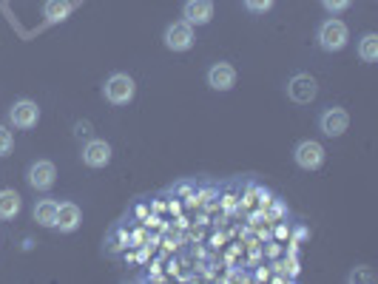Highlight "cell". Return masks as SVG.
<instances>
[{"instance_id": "obj_19", "label": "cell", "mask_w": 378, "mask_h": 284, "mask_svg": "<svg viewBox=\"0 0 378 284\" xmlns=\"http://www.w3.org/2000/svg\"><path fill=\"white\" fill-rule=\"evenodd\" d=\"M270 6H273V0H245V9L248 12H270Z\"/></svg>"}, {"instance_id": "obj_11", "label": "cell", "mask_w": 378, "mask_h": 284, "mask_svg": "<svg viewBox=\"0 0 378 284\" xmlns=\"http://www.w3.org/2000/svg\"><path fill=\"white\" fill-rule=\"evenodd\" d=\"M208 86L214 91H231L236 86V69L231 63H214L208 69Z\"/></svg>"}, {"instance_id": "obj_8", "label": "cell", "mask_w": 378, "mask_h": 284, "mask_svg": "<svg viewBox=\"0 0 378 284\" xmlns=\"http://www.w3.org/2000/svg\"><path fill=\"white\" fill-rule=\"evenodd\" d=\"M9 123H12L15 128H23V131L35 128V125L40 123V108H38V103H32V100H18V103L9 108Z\"/></svg>"}, {"instance_id": "obj_2", "label": "cell", "mask_w": 378, "mask_h": 284, "mask_svg": "<svg viewBox=\"0 0 378 284\" xmlns=\"http://www.w3.org/2000/svg\"><path fill=\"white\" fill-rule=\"evenodd\" d=\"M316 40H319V46L324 49V52H341L344 46H347V40H350V32H347V26L341 23V21H336V18H330V21H324L321 26H319V32H316Z\"/></svg>"}, {"instance_id": "obj_6", "label": "cell", "mask_w": 378, "mask_h": 284, "mask_svg": "<svg viewBox=\"0 0 378 284\" xmlns=\"http://www.w3.org/2000/svg\"><path fill=\"white\" fill-rule=\"evenodd\" d=\"M347 128H350V114H347L341 106H330V108L321 111V117H319V131H321L324 137H341Z\"/></svg>"}, {"instance_id": "obj_12", "label": "cell", "mask_w": 378, "mask_h": 284, "mask_svg": "<svg viewBox=\"0 0 378 284\" xmlns=\"http://www.w3.org/2000/svg\"><path fill=\"white\" fill-rule=\"evenodd\" d=\"M80 222H83V210L74 202H60L57 205V222H55V227L60 233H74L80 227Z\"/></svg>"}, {"instance_id": "obj_5", "label": "cell", "mask_w": 378, "mask_h": 284, "mask_svg": "<svg viewBox=\"0 0 378 284\" xmlns=\"http://www.w3.org/2000/svg\"><path fill=\"white\" fill-rule=\"evenodd\" d=\"M293 162L302 168V171H316L324 165V148L321 142L316 140H302L296 148H293Z\"/></svg>"}, {"instance_id": "obj_18", "label": "cell", "mask_w": 378, "mask_h": 284, "mask_svg": "<svg viewBox=\"0 0 378 284\" xmlns=\"http://www.w3.org/2000/svg\"><path fill=\"white\" fill-rule=\"evenodd\" d=\"M353 0H321V6L330 12V15H341L344 9H350Z\"/></svg>"}, {"instance_id": "obj_4", "label": "cell", "mask_w": 378, "mask_h": 284, "mask_svg": "<svg viewBox=\"0 0 378 284\" xmlns=\"http://www.w3.org/2000/svg\"><path fill=\"white\" fill-rule=\"evenodd\" d=\"M194 26L191 23H185V21H179V23H171L168 29H165V35H162V43H165V49L168 52H188L194 46Z\"/></svg>"}, {"instance_id": "obj_16", "label": "cell", "mask_w": 378, "mask_h": 284, "mask_svg": "<svg viewBox=\"0 0 378 284\" xmlns=\"http://www.w3.org/2000/svg\"><path fill=\"white\" fill-rule=\"evenodd\" d=\"M358 57L364 63H375L378 60V35L367 32L361 40H358Z\"/></svg>"}, {"instance_id": "obj_14", "label": "cell", "mask_w": 378, "mask_h": 284, "mask_svg": "<svg viewBox=\"0 0 378 284\" xmlns=\"http://www.w3.org/2000/svg\"><path fill=\"white\" fill-rule=\"evenodd\" d=\"M71 15V0H46L43 4V18L49 23H60Z\"/></svg>"}, {"instance_id": "obj_15", "label": "cell", "mask_w": 378, "mask_h": 284, "mask_svg": "<svg viewBox=\"0 0 378 284\" xmlns=\"http://www.w3.org/2000/svg\"><path fill=\"white\" fill-rule=\"evenodd\" d=\"M35 222L40 227H55V222H57V202L55 199H40L35 205Z\"/></svg>"}, {"instance_id": "obj_13", "label": "cell", "mask_w": 378, "mask_h": 284, "mask_svg": "<svg viewBox=\"0 0 378 284\" xmlns=\"http://www.w3.org/2000/svg\"><path fill=\"white\" fill-rule=\"evenodd\" d=\"M21 208H23V199L18 191H12V188L0 191V222H12L21 213Z\"/></svg>"}, {"instance_id": "obj_7", "label": "cell", "mask_w": 378, "mask_h": 284, "mask_svg": "<svg viewBox=\"0 0 378 284\" xmlns=\"http://www.w3.org/2000/svg\"><path fill=\"white\" fill-rule=\"evenodd\" d=\"M26 182H29L35 191H52L55 182H57V168H55V162H49V159L32 162L29 171H26Z\"/></svg>"}, {"instance_id": "obj_10", "label": "cell", "mask_w": 378, "mask_h": 284, "mask_svg": "<svg viewBox=\"0 0 378 284\" xmlns=\"http://www.w3.org/2000/svg\"><path fill=\"white\" fill-rule=\"evenodd\" d=\"M111 145L105 142V140H91V142H86L83 145V165H88V168H105L108 162H111Z\"/></svg>"}, {"instance_id": "obj_17", "label": "cell", "mask_w": 378, "mask_h": 284, "mask_svg": "<svg viewBox=\"0 0 378 284\" xmlns=\"http://www.w3.org/2000/svg\"><path fill=\"white\" fill-rule=\"evenodd\" d=\"M12 151H15V134L6 125H0V157H9Z\"/></svg>"}, {"instance_id": "obj_9", "label": "cell", "mask_w": 378, "mask_h": 284, "mask_svg": "<svg viewBox=\"0 0 378 284\" xmlns=\"http://www.w3.org/2000/svg\"><path fill=\"white\" fill-rule=\"evenodd\" d=\"M182 18L191 26H208L214 21V0H185Z\"/></svg>"}, {"instance_id": "obj_1", "label": "cell", "mask_w": 378, "mask_h": 284, "mask_svg": "<svg viewBox=\"0 0 378 284\" xmlns=\"http://www.w3.org/2000/svg\"><path fill=\"white\" fill-rule=\"evenodd\" d=\"M134 94H137V83H134L131 74H122V72L120 74H111L105 80V86H103V97L111 106H128L134 100Z\"/></svg>"}, {"instance_id": "obj_3", "label": "cell", "mask_w": 378, "mask_h": 284, "mask_svg": "<svg viewBox=\"0 0 378 284\" xmlns=\"http://www.w3.org/2000/svg\"><path fill=\"white\" fill-rule=\"evenodd\" d=\"M319 94V83L310 74H293L287 80V100L296 106H310Z\"/></svg>"}]
</instances>
